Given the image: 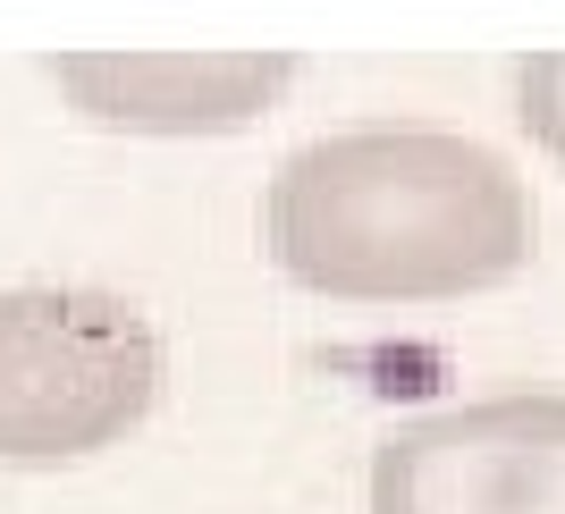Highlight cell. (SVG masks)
<instances>
[{"instance_id":"1","label":"cell","mask_w":565,"mask_h":514,"mask_svg":"<svg viewBox=\"0 0 565 514\" xmlns=\"http://www.w3.org/2000/svg\"><path fill=\"white\" fill-rule=\"evenodd\" d=\"M262 254L330 304H465L532 261V194L481 136L363 118L270 169Z\"/></svg>"},{"instance_id":"2","label":"cell","mask_w":565,"mask_h":514,"mask_svg":"<svg viewBox=\"0 0 565 514\" xmlns=\"http://www.w3.org/2000/svg\"><path fill=\"white\" fill-rule=\"evenodd\" d=\"M169 354L152 312L110 287H0V464L102 456L161 405Z\"/></svg>"},{"instance_id":"3","label":"cell","mask_w":565,"mask_h":514,"mask_svg":"<svg viewBox=\"0 0 565 514\" xmlns=\"http://www.w3.org/2000/svg\"><path fill=\"white\" fill-rule=\"evenodd\" d=\"M372 514H565V388H498L372 447Z\"/></svg>"},{"instance_id":"4","label":"cell","mask_w":565,"mask_h":514,"mask_svg":"<svg viewBox=\"0 0 565 514\" xmlns=\"http://www.w3.org/2000/svg\"><path fill=\"white\" fill-rule=\"evenodd\" d=\"M51 85L68 110L136 136H220L279 110L296 51H60Z\"/></svg>"},{"instance_id":"5","label":"cell","mask_w":565,"mask_h":514,"mask_svg":"<svg viewBox=\"0 0 565 514\" xmlns=\"http://www.w3.org/2000/svg\"><path fill=\"white\" fill-rule=\"evenodd\" d=\"M515 118H523V136L565 169V51L515 60Z\"/></svg>"}]
</instances>
